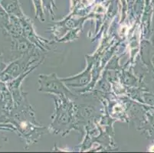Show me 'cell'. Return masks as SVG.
Instances as JSON below:
<instances>
[{"label": "cell", "instance_id": "cell-2", "mask_svg": "<svg viewBox=\"0 0 154 153\" xmlns=\"http://www.w3.org/2000/svg\"><path fill=\"white\" fill-rule=\"evenodd\" d=\"M91 65L92 63H89L88 68L81 74L72 77V78H63L61 81L66 84V85L74 87H80L85 86L90 81L91 78Z\"/></svg>", "mask_w": 154, "mask_h": 153}, {"label": "cell", "instance_id": "cell-3", "mask_svg": "<svg viewBox=\"0 0 154 153\" xmlns=\"http://www.w3.org/2000/svg\"><path fill=\"white\" fill-rule=\"evenodd\" d=\"M71 122V107L68 104L64 105V107H57L55 113V119L54 121V125H56L58 129L62 126H67Z\"/></svg>", "mask_w": 154, "mask_h": 153}, {"label": "cell", "instance_id": "cell-1", "mask_svg": "<svg viewBox=\"0 0 154 153\" xmlns=\"http://www.w3.org/2000/svg\"><path fill=\"white\" fill-rule=\"evenodd\" d=\"M38 83L40 85L38 89L39 91L55 93L67 98L75 97V95L65 87L64 82L57 77L56 74H51L49 75H39Z\"/></svg>", "mask_w": 154, "mask_h": 153}, {"label": "cell", "instance_id": "cell-4", "mask_svg": "<svg viewBox=\"0 0 154 153\" xmlns=\"http://www.w3.org/2000/svg\"><path fill=\"white\" fill-rule=\"evenodd\" d=\"M43 5H45V7L46 8L48 12L51 13V16L53 17L54 13H53V8L52 5H54V1L53 0H42Z\"/></svg>", "mask_w": 154, "mask_h": 153}]
</instances>
